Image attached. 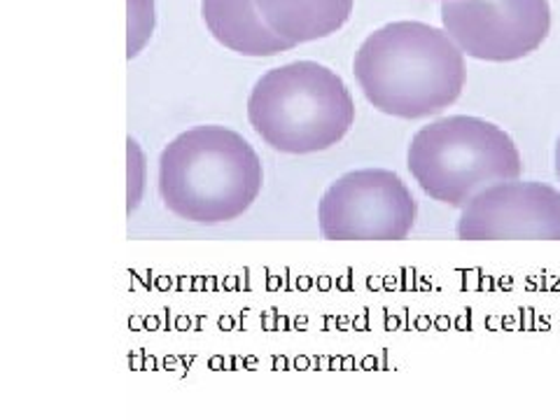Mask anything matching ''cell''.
Wrapping results in <instances>:
<instances>
[{"label": "cell", "mask_w": 560, "mask_h": 420, "mask_svg": "<svg viewBox=\"0 0 560 420\" xmlns=\"http://www.w3.org/2000/svg\"><path fill=\"white\" fill-rule=\"evenodd\" d=\"M364 98L399 119L444 113L467 82L463 49L444 28L423 22H393L366 38L353 61Z\"/></svg>", "instance_id": "obj_1"}, {"label": "cell", "mask_w": 560, "mask_h": 420, "mask_svg": "<svg viewBox=\"0 0 560 420\" xmlns=\"http://www.w3.org/2000/svg\"><path fill=\"white\" fill-rule=\"evenodd\" d=\"M261 162L241 133L218 125L180 133L160 156V197L175 218L222 224L241 218L261 191Z\"/></svg>", "instance_id": "obj_2"}, {"label": "cell", "mask_w": 560, "mask_h": 420, "mask_svg": "<svg viewBox=\"0 0 560 420\" xmlns=\"http://www.w3.org/2000/svg\"><path fill=\"white\" fill-rule=\"evenodd\" d=\"M257 136L278 152H323L350 131L355 103L346 82L315 61H294L261 75L248 98Z\"/></svg>", "instance_id": "obj_3"}, {"label": "cell", "mask_w": 560, "mask_h": 420, "mask_svg": "<svg viewBox=\"0 0 560 420\" xmlns=\"http://www.w3.org/2000/svg\"><path fill=\"white\" fill-rule=\"evenodd\" d=\"M409 171L434 201L465 208L483 189L518 180L523 162L510 133L481 117H442L409 145Z\"/></svg>", "instance_id": "obj_4"}, {"label": "cell", "mask_w": 560, "mask_h": 420, "mask_svg": "<svg viewBox=\"0 0 560 420\" xmlns=\"http://www.w3.org/2000/svg\"><path fill=\"white\" fill-rule=\"evenodd\" d=\"M418 206L393 171H350L331 183L318 206L320 232L329 241H401L413 232Z\"/></svg>", "instance_id": "obj_5"}, {"label": "cell", "mask_w": 560, "mask_h": 420, "mask_svg": "<svg viewBox=\"0 0 560 420\" xmlns=\"http://www.w3.org/2000/svg\"><path fill=\"white\" fill-rule=\"evenodd\" d=\"M442 24L479 61H518L533 55L551 31L549 0H442Z\"/></svg>", "instance_id": "obj_6"}, {"label": "cell", "mask_w": 560, "mask_h": 420, "mask_svg": "<svg viewBox=\"0 0 560 420\" xmlns=\"http://www.w3.org/2000/svg\"><path fill=\"white\" fill-rule=\"evenodd\" d=\"M463 241H560V191L545 183H498L471 199L458 220Z\"/></svg>", "instance_id": "obj_7"}, {"label": "cell", "mask_w": 560, "mask_h": 420, "mask_svg": "<svg viewBox=\"0 0 560 420\" xmlns=\"http://www.w3.org/2000/svg\"><path fill=\"white\" fill-rule=\"evenodd\" d=\"M201 14L213 38L241 57H276L292 49L267 26L257 0H201Z\"/></svg>", "instance_id": "obj_8"}, {"label": "cell", "mask_w": 560, "mask_h": 420, "mask_svg": "<svg viewBox=\"0 0 560 420\" xmlns=\"http://www.w3.org/2000/svg\"><path fill=\"white\" fill-rule=\"evenodd\" d=\"M355 0H257L267 26L290 47L329 38L348 16Z\"/></svg>", "instance_id": "obj_9"}, {"label": "cell", "mask_w": 560, "mask_h": 420, "mask_svg": "<svg viewBox=\"0 0 560 420\" xmlns=\"http://www.w3.org/2000/svg\"><path fill=\"white\" fill-rule=\"evenodd\" d=\"M154 28V0H129V59L148 43Z\"/></svg>", "instance_id": "obj_10"}, {"label": "cell", "mask_w": 560, "mask_h": 420, "mask_svg": "<svg viewBox=\"0 0 560 420\" xmlns=\"http://www.w3.org/2000/svg\"><path fill=\"white\" fill-rule=\"evenodd\" d=\"M556 175H558V180H560V138H558V143H556Z\"/></svg>", "instance_id": "obj_11"}]
</instances>
